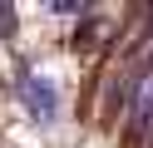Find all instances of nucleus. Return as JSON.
Instances as JSON below:
<instances>
[{
  "mask_svg": "<svg viewBox=\"0 0 153 148\" xmlns=\"http://www.w3.org/2000/svg\"><path fill=\"white\" fill-rule=\"evenodd\" d=\"M20 99H25V109H30L40 123H54V118H59V89L45 74H30V69H25L20 74Z\"/></svg>",
  "mask_w": 153,
  "mask_h": 148,
  "instance_id": "f257e3e1",
  "label": "nucleus"
}]
</instances>
